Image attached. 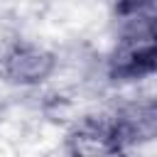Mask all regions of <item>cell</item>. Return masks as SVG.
Listing matches in <instances>:
<instances>
[{"instance_id": "cell-1", "label": "cell", "mask_w": 157, "mask_h": 157, "mask_svg": "<svg viewBox=\"0 0 157 157\" xmlns=\"http://www.w3.org/2000/svg\"><path fill=\"white\" fill-rule=\"evenodd\" d=\"M115 71L120 76H142L157 66V29L147 22L132 27L115 52Z\"/></svg>"}, {"instance_id": "cell-2", "label": "cell", "mask_w": 157, "mask_h": 157, "mask_svg": "<svg viewBox=\"0 0 157 157\" xmlns=\"http://www.w3.org/2000/svg\"><path fill=\"white\" fill-rule=\"evenodd\" d=\"M113 140L123 142H145L157 137V103L155 101H142L128 105L115 125H110Z\"/></svg>"}, {"instance_id": "cell-3", "label": "cell", "mask_w": 157, "mask_h": 157, "mask_svg": "<svg viewBox=\"0 0 157 157\" xmlns=\"http://www.w3.org/2000/svg\"><path fill=\"white\" fill-rule=\"evenodd\" d=\"M49 71H52V56L34 47H20L5 61V74L20 83L42 81Z\"/></svg>"}]
</instances>
